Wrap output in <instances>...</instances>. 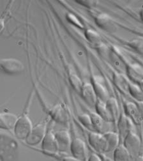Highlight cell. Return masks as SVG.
Listing matches in <instances>:
<instances>
[{
	"label": "cell",
	"instance_id": "cell-1",
	"mask_svg": "<svg viewBox=\"0 0 143 161\" xmlns=\"http://www.w3.org/2000/svg\"><path fill=\"white\" fill-rule=\"evenodd\" d=\"M19 147L15 138L7 130L0 132V161L15 160L19 157Z\"/></svg>",
	"mask_w": 143,
	"mask_h": 161
},
{
	"label": "cell",
	"instance_id": "cell-2",
	"mask_svg": "<svg viewBox=\"0 0 143 161\" xmlns=\"http://www.w3.org/2000/svg\"><path fill=\"white\" fill-rule=\"evenodd\" d=\"M33 126L29 116L27 109L19 116L15 127L14 129L15 137L20 140H26L31 132Z\"/></svg>",
	"mask_w": 143,
	"mask_h": 161
},
{
	"label": "cell",
	"instance_id": "cell-3",
	"mask_svg": "<svg viewBox=\"0 0 143 161\" xmlns=\"http://www.w3.org/2000/svg\"><path fill=\"white\" fill-rule=\"evenodd\" d=\"M2 71L8 75H16L22 73L25 70V65L22 62L16 58H3L0 61Z\"/></svg>",
	"mask_w": 143,
	"mask_h": 161
},
{
	"label": "cell",
	"instance_id": "cell-4",
	"mask_svg": "<svg viewBox=\"0 0 143 161\" xmlns=\"http://www.w3.org/2000/svg\"><path fill=\"white\" fill-rule=\"evenodd\" d=\"M47 132V123L44 122L39 123L33 126L25 142L30 146L38 145L40 143H42Z\"/></svg>",
	"mask_w": 143,
	"mask_h": 161
},
{
	"label": "cell",
	"instance_id": "cell-5",
	"mask_svg": "<svg viewBox=\"0 0 143 161\" xmlns=\"http://www.w3.org/2000/svg\"><path fill=\"white\" fill-rule=\"evenodd\" d=\"M124 145L130 153L132 159L139 156L141 149V141L134 132H130L124 139Z\"/></svg>",
	"mask_w": 143,
	"mask_h": 161
},
{
	"label": "cell",
	"instance_id": "cell-6",
	"mask_svg": "<svg viewBox=\"0 0 143 161\" xmlns=\"http://www.w3.org/2000/svg\"><path fill=\"white\" fill-rule=\"evenodd\" d=\"M88 142L91 147L98 153H106L108 151V145L104 134L92 131L88 136Z\"/></svg>",
	"mask_w": 143,
	"mask_h": 161
},
{
	"label": "cell",
	"instance_id": "cell-7",
	"mask_svg": "<svg viewBox=\"0 0 143 161\" xmlns=\"http://www.w3.org/2000/svg\"><path fill=\"white\" fill-rule=\"evenodd\" d=\"M42 150L44 153L49 155H56L59 152L58 143L54 132L47 130L42 142Z\"/></svg>",
	"mask_w": 143,
	"mask_h": 161
},
{
	"label": "cell",
	"instance_id": "cell-8",
	"mask_svg": "<svg viewBox=\"0 0 143 161\" xmlns=\"http://www.w3.org/2000/svg\"><path fill=\"white\" fill-rule=\"evenodd\" d=\"M95 23L99 28L109 33H115L118 30V25L113 19L106 13H100L95 17Z\"/></svg>",
	"mask_w": 143,
	"mask_h": 161
},
{
	"label": "cell",
	"instance_id": "cell-9",
	"mask_svg": "<svg viewBox=\"0 0 143 161\" xmlns=\"http://www.w3.org/2000/svg\"><path fill=\"white\" fill-rule=\"evenodd\" d=\"M70 152L73 157L77 160H87L88 150L86 145L83 140L80 138H75L72 139L70 146Z\"/></svg>",
	"mask_w": 143,
	"mask_h": 161
},
{
	"label": "cell",
	"instance_id": "cell-10",
	"mask_svg": "<svg viewBox=\"0 0 143 161\" xmlns=\"http://www.w3.org/2000/svg\"><path fill=\"white\" fill-rule=\"evenodd\" d=\"M125 114L132 121L134 124L140 125L142 124L143 116L139 107L135 103L127 101L124 104Z\"/></svg>",
	"mask_w": 143,
	"mask_h": 161
},
{
	"label": "cell",
	"instance_id": "cell-11",
	"mask_svg": "<svg viewBox=\"0 0 143 161\" xmlns=\"http://www.w3.org/2000/svg\"><path fill=\"white\" fill-rule=\"evenodd\" d=\"M134 122L124 113H121L117 122L118 131L121 139L125 137L132 131H134Z\"/></svg>",
	"mask_w": 143,
	"mask_h": 161
},
{
	"label": "cell",
	"instance_id": "cell-12",
	"mask_svg": "<svg viewBox=\"0 0 143 161\" xmlns=\"http://www.w3.org/2000/svg\"><path fill=\"white\" fill-rule=\"evenodd\" d=\"M91 83L94 87L98 98L102 100V101L106 102L110 97L109 91L103 78L98 75L93 76Z\"/></svg>",
	"mask_w": 143,
	"mask_h": 161
},
{
	"label": "cell",
	"instance_id": "cell-13",
	"mask_svg": "<svg viewBox=\"0 0 143 161\" xmlns=\"http://www.w3.org/2000/svg\"><path fill=\"white\" fill-rule=\"evenodd\" d=\"M51 118L58 124L67 125L69 122V114L62 104H58L54 106L49 111Z\"/></svg>",
	"mask_w": 143,
	"mask_h": 161
},
{
	"label": "cell",
	"instance_id": "cell-14",
	"mask_svg": "<svg viewBox=\"0 0 143 161\" xmlns=\"http://www.w3.org/2000/svg\"><path fill=\"white\" fill-rule=\"evenodd\" d=\"M80 93L85 101L90 106H95L98 98L91 83H84Z\"/></svg>",
	"mask_w": 143,
	"mask_h": 161
},
{
	"label": "cell",
	"instance_id": "cell-15",
	"mask_svg": "<svg viewBox=\"0 0 143 161\" xmlns=\"http://www.w3.org/2000/svg\"><path fill=\"white\" fill-rule=\"evenodd\" d=\"M126 74L132 82L139 84L143 80V66L138 63H132L127 65Z\"/></svg>",
	"mask_w": 143,
	"mask_h": 161
},
{
	"label": "cell",
	"instance_id": "cell-16",
	"mask_svg": "<svg viewBox=\"0 0 143 161\" xmlns=\"http://www.w3.org/2000/svg\"><path fill=\"white\" fill-rule=\"evenodd\" d=\"M54 135L58 143L59 152H67L70 151L72 139L67 130H61L54 132Z\"/></svg>",
	"mask_w": 143,
	"mask_h": 161
},
{
	"label": "cell",
	"instance_id": "cell-17",
	"mask_svg": "<svg viewBox=\"0 0 143 161\" xmlns=\"http://www.w3.org/2000/svg\"><path fill=\"white\" fill-rule=\"evenodd\" d=\"M19 116L10 112H2L0 114V127L1 130H12L14 129Z\"/></svg>",
	"mask_w": 143,
	"mask_h": 161
},
{
	"label": "cell",
	"instance_id": "cell-18",
	"mask_svg": "<svg viewBox=\"0 0 143 161\" xmlns=\"http://www.w3.org/2000/svg\"><path fill=\"white\" fill-rule=\"evenodd\" d=\"M90 116L91 117L95 131L101 134H105L111 131L109 129V124L111 123L106 122L96 113H90Z\"/></svg>",
	"mask_w": 143,
	"mask_h": 161
},
{
	"label": "cell",
	"instance_id": "cell-19",
	"mask_svg": "<svg viewBox=\"0 0 143 161\" xmlns=\"http://www.w3.org/2000/svg\"><path fill=\"white\" fill-rule=\"evenodd\" d=\"M113 81L116 88L123 93L129 94L130 80L122 73L116 72L114 74Z\"/></svg>",
	"mask_w": 143,
	"mask_h": 161
},
{
	"label": "cell",
	"instance_id": "cell-20",
	"mask_svg": "<svg viewBox=\"0 0 143 161\" xmlns=\"http://www.w3.org/2000/svg\"><path fill=\"white\" fill-rule=\"evenodd\" d=\"M95 108L96 109V113L104 120H106V122L114 123L111 114L107 106L106 102L102 101V100L98 99V101Z\"/></svg>",
	"mask_w": 143,
	"mask_h": 161
},
{
	"label": "cell",
	"instance_id": "cell-21",
	"mask_svg": "<svg viewBox=\"0 0 143 161\" xmlns=\"http://www.w3.org/2000/svg\"><path fill=\"white\" fill-rule=\"evenodd\" d=\"M106 104L113 117V122L117 124L121 114L117 100L114 97H110L106 101Z\"/></svg>",
	"mask_w": 143,
	"mask_h": 161
},
{
	"label": "cell",
	"instance_id": "cell-22",
	"mask_svg": "<svg viewBox=\"0 0 143 161\" xmlns=\"http://www.w3.org/2000/svg\"><path fill=\"white\" fill-rule=\"evenodd\" d=\"M107 142L108 151L107 152H114V150L119 145L120 136L118 132H114L113 131H109L104 134Z\"/></svg>",
	"mask_w": 143,
	"mask_h": 161
},
{
	"label": "cell",
	"instance_id": "cell-23",
	"mask_svg": "<svg viewBox=\"0 0 143 161\" xmlns=\"http://www.w3.org/2000/svg\"><path fill=\"white\" fill-rule=\"evenodd\" d=\"M132 156L124 144L119 145L114 151V160L116 161H124L132 160Z\"/></svg>",
	"mask_w": 143,
	"mask_h": 161
},
{
	"label": "cell",
	"instance_id": "cell-24",
	"mask_svg": "<svg viewBox=\"0 0 143 161\" xmlns=\"http://www.w3.org/2000/svg\"><path fill=\"white\" fill-rule=\"evenodd\" d=\"M129 94L139 103H143V89L138 84L130 81Z\"/></svg>",
	"mask_w": 143,
	"mask_h": 161
},
{
	"label": "cell",
	"instance_id": "cell-25",
	"mask_svg": "<svg viewBox=\"0 0 143 161\" xmlns=\"http://www.w3.org/2000/svg\"><path fill=\"white\" fill-rule=\"evenodd\" d=\"M85 36L88 41L95 46L99 47L102 45L100 35L92 29H88L85 31Z\"/></svg>",
	"mask_w": 143,
	"mask_h": 161
},
{
	"label": "cell",
	"instance_id": "cell-26",
	"mask_svg": "<svg viewBox=\"0 0 143 161\" xmlns=\"http://www.w3.org/2000/svg\"><path fill=\"white\" fill-rule=\"evenodd\" d=\"M69 81L72 87L80 93L84 85V83L82 81L80 78L76 74L71 72L69 74Z\"/></svg>",
	"mask_w": 143,
	"mask_h": 161
},
{
	"label": "cell",
	"instance_id": "cell-27",
	"mask_svg": "<svg viewBox=\"0 0 143 161\" xmlns=\"http://www.w3.org/2000/svg\"><path fill=\"white\" fill-rule=\"evenodd\" d=\"M79 120L85 127L92 131H95L90 114L84 113L79 116Z\"/></svg>",
	"mask_w": 143,
	"mask_h": 161
},
{
	"label": "cell",
	"instance_id": "cell-28",
	"mask_svg": "<svg viewBox=\"0 0 143 161\" xmlns=\"http://www.w3.org/2000/svg\"><path fill=\"white\" fill-rule=\"evenodd\" d=\"M130 46L143 55V39H136L130 43Z\"/></svg>",
	"mask_w": 143,
	"mask_h": 161
},
{
	"label": "cell",
	"instance_id": "cell-29",
	"mask_svg": "<svg viewBox=\"0 0 143 161\" xmlns=\"http://www.w3.org/2000/svg\"><path fill=\"white\" fill-rule=\"evenodd\" d=\"M88 160L90 161H100L102 160V159L101 156H100L99 155L96 153H92Z\"/></svg>",
	"mask_w": 143,
	"mask_h": 161
},
{
	"label": "cell",
	"instance_id": "cell-30",
	"mask_svg": "<svg viewBox=\"0 0 143 161\" xmlns=\"http://www.w3.org/2000/svg\"><path fill=\"white\" fill-rule=\"evenodd\" d=\"M140 17H141L142 21H143V10L140 12Z\"/></svg>",
	"mask_w": 143,
	"mask_h": 161
},
{
	"label": "cell",
	"instance_id": "cell-31",
	"mask_svg": "<svg viewBox=\"0 0 143 161\" xmlns=\"http://www.w3.org/2000/svg\"><path fill=\"white\" fill-rule=\"evenodd\" d=\"M140 85H141V86H142V89H143V80L140 83Z\"/></svg>",
	"mask_w": 143,
	"mask_h": 161
}]
</instances>
